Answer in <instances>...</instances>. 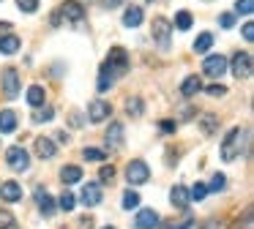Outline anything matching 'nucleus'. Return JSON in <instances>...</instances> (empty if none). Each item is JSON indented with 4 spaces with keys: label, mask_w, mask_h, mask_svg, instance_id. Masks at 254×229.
<instances>
[{
    "label": "nucleus",
    "mask_w": 254,
    "mask_h": 229,
    "mask_svg": "<svg viewBox=\"0 0 254 229\" xmlns=\"http://www.w3.org/2000/svg\"><path fill=\"white\" fill-rule=\"evenodd\" d=\"M61 210H66V213L74 210V194L71 191H63L61 194Z\"/></svg>",
    "instance_id": "nucleus-33"
},
{
    "label": "nucleus",
    "mask_w": 254,
    "mask_h": 229,
    "mask_svg": "<svg viewBox=\"0 0 254 229\" xmlns=\"http://www.w3.org/2000/svg\"><path fill=\"white\" fill-rule=\"evenodd\" d=\"M19 47H22L19 36H14V33H8V36H0V55H14Z\"/></svg>",
    "instance_id": "nucleus-19"
},
{
    "label": "nucleus",
    "mask_w": 254,
    "mask_h": 229,
    "mask_svg": "<svg viewBox=\"0 0 254 229\" xmlns=\"http://www.w3.org/2000/svg\"><path fill=\"white\" fill-rule=\"evenodd\" d=\"M115 76H118V71L112 68V65L107 63V60H104V63H101V68H99V90H101V93L110 90L112 82H115Z\"/></svg>",
    "instance_id": "nucleus-13"
},
{
    "label": "nucleus",
    "mask_w": 254,
    "mask_h": 229,
    "mask_svg": "<svg viewBox=\"0 0 254 229\" xmlns=\"http://www.w3.org/2000/svg\"><path fill=\"white\" fill-rule=\"evenodd\" d=\"M63 229H66V227H63Z\"/></svg>",
    "instance_id": "nucleus-51"
},
{
    "label": "nucleus",
    "mask_w": 254,
    "mask_h": 229,
    "mask_svg": "<svg viewBox=\"0 0 254 229\" xmlns=\"http://www.w3.org/2000/svg\"><path fill=\"white\" fill-rule=\"evenodd\" d=\"M107 145H123V123L121 120H115V123H110V128H107Z\"/></svg>",
    "instance_id": "nucleus-22"
},
{
    "label": "nucleus",
    "mask_w": 254,
    "mask_h": 229,
    "mask_svg": "<svg viewBox=\"0 0 254 229\" xmlns=\"http://www.w3.org/2000/svg\"><path fill=\"white\" fill-rule=\"evenodd\" d=\"M52 114H55V109H52V107H44V109H41V112H36V123H50V120H52Z\"/></svg>",
    "instance_id": "nucleus-38"
},
{
    "label": "nucleus",
    "mask_w": 254,
    "mask_h": 229,
    "mask_svg": "<svg viewBox=\"0 0 254 229\" xmlns=\"http://www.w3.org/2000/svg\"><path fill=\"white\" fill-rule=\"evenodd\" d=\"M123 25H126V27H137V25H142V8L131 5V8L123 11Z\"/></svg>",
    "instance_id": "nucleus-24"
},
{
    "label": "nucleus",
    "mask_w": 254,
    "mask_h": 229,
    "mask_svg": "<svg viewBox=\"0 0 254 229\" xmlns=\"http://www.w3.org/2000/svg\"><path fill=\"white\" fill-rule=\"evenodd\" d=\"M0 199H3V202H17V199H22V185L14 183V180L0 183Z\"/></svg>",
    "instance_id": "nucleus-12"
},
{
    "label": "nucleus",
    "mask_w": 254,
    "mask_h": 229,
    "mask_svg": "<svg viewBox=\"0 0 254 229\" xmlns=\"http://www.w3.org/2000/svg\"><path fill=\"white\" fill-rule=\"evenodd\" d=\"M110 114H112L110 101H104V98H93V101H90V107H88L90 123H101V120H107Z\"/></svg>",
    "instance_id": "nucleus-7"
},
{
    "label": "nucleus",
    "mask_w": 254,
    "mask_h": 229,
    "mask_svg": "<svg viewBox=\"0 0 254 229\" xmlns=\"http://www.w3.org/2000/svg\"><path fill=\"white\" fill-rule=\"evenodd\" d=\"M137 205H139V194L137 191H126V194H123V207L131 210V207H137Z\"/></svg>",
    "instance_id": "nucleus-31"
},
{
    "label": "nucleus",
    "mask_w": 254,
    "mask_h": 229,
    "mask_svg": "<svg viewBox=\"0 0 254 229\" xmlns=\"http://www.w3.org/2000/svg\"><path fill=\"white\" fill-rule=\"evenodd\" d=\"M210 47H213V33H199L197 41H194V52H197V55H205Z\"/></svg>",
    "instance_id": "nucleus-25"
},
{
    "label": "nucleus",
    "mask_w": 254,
    "mask_h": 229,
    "mask_svg": "<svg viewBox=\"0 0 254 229\" xmlns=\"http://www.w3.org/2000/svg\"><path fill=\"white\" fill-rule=\"evenodd\" d=\"M0 82H3L6 98H17V93H19V71L17 68H6L3 76H0Z\"/></svg>",
    "instance_id": "nucleus-8"
},
{
    "label": "nucleus",
    "mask_w": 254,
    "mask_h": 229,
    "mask_svg": "<svg viewBox=\"0 0 254 229\" xmlns=\"http://www.w3.org/2000/svg\"><path fill=\"white\" fill-rule=\"evenodd\" d=\"M159 128H161V134H172V131H175L178 125H175V120H161Z\"/></svg>",
    "instance_id": "nucleus-41"
},
{
    "label": "nucleus",
    "mask_w": 254,
    "mask_h": 229,
    "mask_svg": "<svg viewBox=\"0 0 254 229\" xmlns=\"http://www.w3.org/2000/svg\"><path fill=\"white\" fill-rule=\"evenodd\" d=\"M107 63H110L112 68L118 71V74H126V68H128V55H126V49H123V47H112Z\"/></svg>",
    "instance_id": "nucleus-10"
},
{
    "label": "nucleus",
    "mask_w": 254,
    "mask_h": 229,
    "mask_svg": "<svg viewBox=\"0 0 254 229\" xmlns=\"http://www.w3.org/2000/svg\"><path fill=\"white\" fill-rule=\"evenodd\" d=\"M82 156L88 158V161H104V150H96V147H85Z\"/></svg>",
    "instance_id": "nucleus-36"
},
{
    "label": "nucleus",
    "mask_w": 254,
    "mask_h": 229,
    "mask_svg": "<svg viewBox=\"0 0 254 229\" xmlns=\"http://www.w3.org/2000/svg\"><path fill=\"white\" fill-rule=\"evenodd\" d=\"M219 25L224 27V30H230V27L235 25V14H221L219 16Z\"/></svg>",
    "instance_id": "nucleus-39"
},
{
    "label": "nucleus",
    "mask_w": 254,
    "mask_h": 229,
    "mask_svg": "<svg viewBox=\"0 0 254 229\" xmlns=\"http://www.w3.org/2000/svg\"><path fill=\"white\" fill-rule=\"evenodd\" d=\"M202 71H205V76H213V79L224 76L227 57H224V55H208V57H205V63H202Z\"/></svg>",
    "instance_id": "nucleus-6"
},
{
    "label": "nucleus",
    "mask_w": 254,
    "mask_h": 229,
    "mask_svg": "<svg viewBox=\"0 0 254 229\" xmlns=\"http://www.w3.org/2000/svg\"><path fill=\"white\" fill-rule=\"evenodd\" d=\"M61 19H63L61 11H55V14H52V25H61Z\"/></svg>",
    "instance_id": "nucleus-46"
},
{
    "label": "nucleus",
    "mask_w": 254,
    "mask_h": 229,
    "mask_svg": "<svg viewBox=\"0 0 254 229\" xmlns=\"http://www.w3.org/2000/svg\"><path fill=\"white\" fill-rule=\"evenodd\" d=\"M254 11V0H235V14H252Z\"/></svg>",
    "instance_id": "nucleus-32"
},
{
    "label": "nucleus",
    "mask_w": 254,
    "mask_h": 229,
    "mask_svg": "<svg viewBox=\"0 0 254 229\" xmlns=\"http://www.w3.org/2000/svg\"><path fill=\"white\" fill-rule=\"evenodd\" d=\"M150 33H153V41L159 44L161 49L170 47V33H172V25L170 19H164V16H156L153 25H150Z\"/></svg>",
    "instance_id": "nucleus-3"
},
{
    "label": "nucleus",
    "mask_w": 254,
    "mask_h": 229,
    "mask_svg": "<svg viewBox=\"0 0 254 229\" xmlns=\"http://www.w3.org/2000/svg\"><path fill=\"white\" fill-rule=\"evenodd\" d=\"M126 177H128V183H131V185H142V183H148V180H150V169H148V164L139 161V158H134V161L126 167Z\"/></svg>",
    "instance_id": "nucleus-5"
},
{
    "label": "nucleus",
    "mask_w": 254,
    "mask_h": 229,
    "mask_svg": "<svg viewBox=\"0 0 254 229\" xmlns=\"http://www.w3.org/2000/svg\"><path fill=\"white\" fill-rule=\"evenodd\" d=\"M241 33H243V38H246L249 44L254 41V25H252V22H246V25H243V30H241Z\"/></svg>",
    "instance_id": "nucleus-42"
},
{
    "label": "nucleus",
    "mask_w": 254,
    "mask_h": 229,
    "mask_svg": "<svg viewBox=\"0 0 254 229\" xmlns=\"http://www.w3.org/2000/svg\"><path fill=\"white\" fill-rule=\"evenodd\" d=\"M142 101H139V98H128L126 101V112L128 114H134V117H139V114H142Z\"/></svg>",
    "instance_id": "nucleus-30"
},
{
    "label": "nucleus",
    "mask_w": 254,
    "mask_h": 229,
    "mask_svg": "<svg viewBox=\"0 0 254 229\" xmlns=\"http://www.w3.org/2000/svg\"><path fill=\"white\" fill-rule=\"evenodd\" d=\"M205 196H208V185L205 183H194V188L189 191V199H205Z\"/></svg>",
    "instance_id": "nucleus-29"
},
{
    "label": "nucleus",
    "mask_w": 254,
    "mask_h": 229,
    "mask_svg": "<svg viewBox=\"0 0 254 229\" xmlns=\"http://www.w3.org/2000/svg\"><path fill=\"white\" fill-rule=\"evenodd\" d=\"M17 5L25 14H36V11H39V0H17Z\"/></svg>",
    "instance_id": "nucleus-34"
},
{
    "label": "nucleus",
    "mask_w": 254,
    "mask_h": 229,
    "mask_svg": "<svg viewBox=\"0 0 254 229\" xmlns=\"http://www.w3.org/2000/svg\"><path fill=\"white\" fill-rule=\"evenodd\" d=\"M101 202V185L99 183H88L82 188V205L85 207H96Z\"/></svg>",
    "instance_id": "nucleus-14"
},
{
    "label": "nucleus",
    "mask_w": 254,
    "mask_h": 229,
    "mask_svg": "<svg viewBox=\"0 0 254 229\" xmlns=\"http://www.w3.org/2000/svg\"><path fill=\"white\" fill-rule=\"evenodd\" d=\"M156 224H159V213L150 207H142L134 218V229H156Z\"/></svg>",
    "instance_id": "nucleus-11"
},
{
    "label": "nucleus",
    "mask_w": 254,
    "mask_h": 229,
    "mask_svg": "<svg viewBox=\"0 0 254 229\" xmlns=\"http://www.w3.org/2000/svg\"><path fill=\"white\" fill-rule=\"evenodd\" d=\"M36 202H39V210H41V216L44 218H50V216H55V199H52L47 191H36Z\"/></svg>",
    "instance_id": "nucleus-15"
},
{
    "label": "nucleus",
    "mask_w": 254,
    "mask_h": 229,
    "mask_svg": "<svg viewBox=\"0 0 254 229\" xmlns=\"http://www.w3.org/2000/svg\"><path fill=\"white\" fill-rule=\"evenodd\" d=\"M36 153H39L41 158H52L58 153V147H55V142L52 139H47V136H39V139H36Z\"/></svg>",
    "instance_id": "nucleus-21"
},
{
    "label": "nucleus",
    "mask_w": 254,
    "mask_h": 229,
    "mask_svg": "<svg viewBox=\"0 0 254 229\" xmlns=\"http://www.w3.org/2000/svg\"><path fill=\"white\" fill-rule=\"evenodd\" d=\"M61 180H63L66 185L79 183V180H82V167H63V169H61Z\"/></svg>",
    "instance_id": "nucleus-23"
},
{
    "label": "nucleus",
    "mask_w": 254,
    "mask_h": 229,
    "mask_svg": "<svg viewBox=\"0 0 254 229\" xmlns=\"http://www.w3.org/2000/svg\"><path fill=\"white\" fill-rule=\"evenodd\" d=\"M6 161H8V167H11V169L25 172V169L30 167V153L25 150V147H19V145H11L6 150Z\"/></svg>",
    "instance_id": "nucleus-2"
},
{
    "label": "nucleus",
    "mask_w": 254,
    "mask_h": 229,
    "mask_svg": "<svg viewBox=\"0 0 254 229\" xmlns=\"http://www.w3.org/2000/svg\"><path fill=\"white\" fill-rule=\"evenodd\" d=\"M112 177H115V167H112V164H104L101 172H99V180H101V183H110Z\"/></svg>",
    "instance_id": "nucleus-37"
},
{
    "label": "nucleus",
    "mask_w": 254,
    "mask_h": 229,
    "mask_svg": "<svg viewBox=\"0 0 254 229\" xmlns=\"http://www.w3.org/2000/svg\"><path fill=\"white\" fill-rule=\"evenodd\" d=\"M79 227H82V229H93V218H90V216L79 218Z\"/></svg>",
    "instance_id": "nucleus-44"
},
{
    "label": "nucleus",
    "mask_w": 254,
    "mask_h": 229,
    "mask_svg": "<svg viewBox=\"0 0 254 229\" xmlns=\"http://www.w3.org/2000/svg\"><path fill=\"white\" fill-rule=\"evenodd\" d=\"M208 96L221 98V96H227V87H224V85H210V87H208Z\"/></svg>",
    "instance_id": "nucleus-40"
},
{
    "label": "nucleus",
    "mask_w": 254,
    "mask_h": 229,
    "mask_svg": "<svg viewBox=\"0 0 254 229\" xmlns=\"http://www.w3.org/2000/svg\"><path fill=\"white\" fill-rule=\"evenodd\" d=\"M199 90H202V82H199V76H197V74H191V76H186V79H183V85H181V96L191 98V96H197Z\"/></svg>",
    "instance_id": "nucleus-16"
},
{
    "label": "nucleus",
    "mask_w": 254,
    "mask_h": 229,
    "mask_svg": "<svg viewBox=\"0 0 254 229\" xmlns=\"http://www.w3.org/2000/svg\"><path fill=\"white\" fill-rule=\"evenodd\" d=\"M0 229H19L17 218H14L8 210H0Z\"/></svg>",
    "instance_id": "nucleus-28"
},
{
    "label": "nucleus",
    "mask_w": 254,
    "mask_h": 229,
    "mask_svg": "<svg viewBox=\"0 0 254 229\" xmlns=\"http://www.w3.org/2000/svg\"><path fill=\"white\" fill-rule=\"evenodd\" d=\"M11 22H0V36H8V30H11Z\"/></svg>",
    "instance_id": "nucleus-45"
},
{
    "label": "nucleus",
    "mask_w": 254,
    "mask_h": 229,
    "mask_svg": "<svg viewBox=\"0 0 254 229\" xmlns=\"http://www.w3.org/2000/svg\"><path fill=\"white\" fill-rule=\"evenodd\" d=\"M170 202L175 207H181V210H186V207H189V191H186V185H172Z\"/></svg>",
    "instance_id": "nucleus-17"
},
{
    "label": "nucleus",
    "mask_w": 254,
    "mask_h": 229,
    "mask_svg": "<svg viewBox=\"0 0 254 229\" xmlns=\"http://www.w3.org/2000/svg\"><path fill=\"white\" fill-rule=\"evenodd\" d=\"M104 229H115V227H104Z\"/></svg>",
    "instance_id": "nucleus-49"
},
{
    "label": "nucleus",
    "mask_w": 254,
    "mask_h": 229,
    "mask_svg": "<svg viewBox=\"0 0 254 229\" xmlns=\"http://www.w3.org/2000/svg\"><path fill=\"white\" fill-rule=\"evenodd\" d=\"M241 139H243V131L241 128H230L224 136V142H221V158L224 161H235L238 156H241Z\"/></svg>",
    "instance_id": "nucleus-1"
},
{
    "label": "nucleus",
    "mask_w": 254,
    "mask_h": 229,
    "mask_svg": "<svg viewBox=\"0 0 254 229\" xmlns=\"http://www.w3.org/2000/svg\"><path fill=\"white\" fill-rule=\"evenodd\" d=\"M77 3H93V0H77Z\"/></svg>",
    "instance_id": "nucleus-48"
},
{
    "label": "nucleus",
    "mask_w": 254,
    "mask_h": 229,
    "mask_svg": "<svg viewBox=\"0 0 254 229\" xmlns=\"http://www.w3.org/2000/svg\"><path fill=\"white\" fill-rule=\"evenodd\" d=\"M224 185H227V177L216 172V174H213V180H210V185H208V191H224Z\"/></svg>",
    "instance_id": "nucleus-35"
},
{
    "label": "nucleus",
    "mask_w": 254,
    "mask_h": 229,
    "mask_svg": "<svg viewBox=\"0 0 254 229\" xmlns=\"http://www.w3.org/2000/svg\"><path fill=\"white\" fill-rule=\"evenodd\" d=\"M61 16L71 19L74 25H82V19H85V5L77 3V0H66V3H63V8H61Z\"/></svg>",
    "instance_id": "nucleus-9"
},
{
    "label": "nucleus",
    "mask_w": 254,
    "mask_h": 229,
    "mask_svg": "<svg viewBox=\"0 0 254 229\" xmlns=\"http://www.w3.org/2000/svg\"><path fill=\"white\" fill-rule=\"evenodd\" d=\"M150 3H153V0H150Z\"/></svg>",
    "instance_id": "nucleus-50"
},
{
    "label": "nucleus",
    "mask_w": 254,
    "mask_h": 229,
    "mask_svg": "<svg viewBox=\"0 0 254 229\" xmlns=\"http://www.w3.org/2000/svg\"><path fill=\"white\" fill-rule=\"evenodd\" d=\"M25 98H28L30 107H44V101H47V90H44L41 85H30V87H28V96H25Z\"/></svg>",
    "instance_id": "nucleus-20"
},
{
    "label": "nucleus",
    "mask_w": 254,
    "mask_h": 229,
    "mask_svg": "<svg viewBox=\"0 0 254 229\" xmlns=\"http://www.w3.org/2000/svg\"><path fill=\"white\" fill-rule=\"evenodd\" d=\"M191 25H194V19H191L189 11H178L175 14V27L178 30H191Z\"/></svg>",
    "instance_id": "nucleus-27"
},
{
    "label": "nucleus",
    "mask_w": 254,
    "mask_h": 229,
    "mask_svg": "<svg viewBox=\"0 0 254 229\" xmlns=\"http://www.w3.org/2000/svg\"><path fill=\"white\" fill-rule=\"evenodd\" d=\"M17 131V114L11 109H3L0 112V134H14Z\"/></svg>",
    "instance_id": "nucleus-18"
},
{
    "label": "nucleus",
    "mask_w": 254,
    "mask_h": 229,
    "mask_svg": "<svg viewBox=\"0 0 254 229\" xmlns=\"http://www.w3.org/2000/svg\"><path fill=\"white\" fill-rule=\"evenodd\" d=\"M191 227H194V218H191V216H186L181 224H172L170 229H191Z\"/></svg>",
    "instance_id": "nucleus-43"
},
{
    "label": "nucleus",
    "mask_w": 254,
    "mask_h": 229,
    "mask_svg": "<svg viewBox=\"0 0 254 229\" xmlns=\"http://www.w3.org/2000/svg\"><path fill=\"white\" fill-rule=\"evenodd\" d=\"M232 76H238V79H249L254 71V63H252V52H238L235 57H232Z\"/></svg>",
    "instance_id": "nucleus-4"
},
{
    "label": "nucleus",
    "mask_w": 254,
    "mask_h": 229,
    "mask_svg": "<svg viewBox=\"0 0 254 229\" xmlns=\"http://www.w3.org/2000/svg\"><path fill=\"white\" fill-rule=\"evenodd\" d=\"M199 128H202V134H213L216 128H219V120H216V114H202V120H199Z\"/></svg>",
    "instance_id": "nucleus-26"
},
{
    "label": "nucleus",
    "mask_w": 254,
    "mask_h": 229,
    "mask_svg": "<svg viewBox=\"0 0 254 229\" xmlns=\"http://www.w3.org/2000/svg\"><path fill=\"white\" fill-rule=\"evenodd\" d=\"M107 5H118V0H107Z\"/></svg>",
    "instance_id": "nucleus-47"
}]
</instances>
